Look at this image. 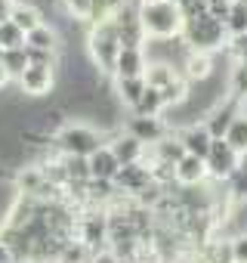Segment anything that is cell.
I'll return each instance as SVG.
<instances>
[{
  "mask_svg": "<svg viewBox=\"0 0 247 263\" xmlns=\"http://www.w3.org/2000/svg\"><path fill=\"white\" fill-rule=\"evenodd\" d=\"M139 22L149 41H167V37H179L186 22L182 13L173 0H139Z\"/></svg>",
  "mask_w": 247,
  "mask_h": 263,
  "instance_id": "1",
  "label": "cell"
},
{
  "mask_svg": "<svg viewBox=\"0 0 247 263\" xmlns=\"http://www.w3.org/2000/svg\"><path fill=\"white\" fill-rule=\"evenodd\" d=\"M102 146H105V137L99 134L93 124H84V121L62 124L56 130V137H53V149L59 155H74V158H90Z\"/></svg>",
  "mask_w": 247,
  "mask_h": 263,
  "instance_id": "2",
  "label": "cell"
},
{
  "mask_svg": "<svg viewBox=\"0 0 247 263\" xmlns=\"http://www.w3.org/2000/svg\"><path fill=\"white\" fill-rule=\"evenodd\" d=\"M87 47H90V59L102 74L114 78V62L120 53V41H117V25L108 19L102 25H93L87 31Z\"/></svg>",
  "mask_w": 247,
  "mask_h": 263,
  "instance_id": "3",
  "label": "cell"
},
{
  "mask_svg": "<svg viewBox=\"0 0 247 263\" xmlns=\"http://www.w3.org/2000/svg\"><path fill=\"white\" fill-rule=\"evenodd\" d=\"M182 41H186V47H189L192 53L213 56L216 50H225L229 34H225V25H222V22H216V19H210V16H201V19H195V22H186Z\"/></svg>",
  "mask_w": 247,
  "mask_h": 263,
  "instance_id": "4",
  "label": "cell"
},
{
  "mask_svg": "<svg viewBox=\"0 0 247 263\" xmlns=\"http://www.w3.org/2000/svg\"><path fill=\"white\" fill-rule=\"evenodd\" d=\"M204 167H207V180L213 183H225L235 171H238V152L225 143V140H213L207 158H204Z\"/></svg>",
  "mask_w": 247,
  "mask_h": 263,
  "instance_id": "5",
  "label": "cell"
},
{
  "mask_svg": "<svg viewBox=\"0 0 247 263\" xmlns=\"http://www.w3.org/2000/svg\"><path fill=\"white\" fill-rule=\"evenodd\" d=\"M152 183H155V180H152V171H149L142 161H136V164H123V167L117 171V177H114L117 192H120V195H133V198H139Z\"/></svg>",
  "mask_w": 247,
  "mask_h": 263,
  "instance_id": "6",
  "label": "cell"
},
{
  "mask_svg": "<svg viewBox=\"0 0 247 263\" xmlns=\"http://www.w3.org/2000/svg\"><path fill=\"white\" fill-rule=\"evenodd\" d=\"M123 134H130L133 140H139L142 146H158L170 130H167V124H164V118H130L127 121V127H123Z\"/></svg>",
  "mask_w": 247,
  "mask_h": 263,
  "instance_id": "7",
  "label": "cell"
},
{
  "mask_svg": "<svg viewBox=\"0 0 247 263\" xmlns=\"http://www.w3.org/2000/svg\"><path fill=\"white\" fill-rule=\"evenodd\" d=\"M53 87H56V71H53V68L28 65V68L22 71V78H19V90H22L25 96H34V99L53 93Z\"/></svg>",
  "mask_w": 247,
  "mask_h": 263,
  "instance_id": "8",
  "label": "cell"
},
{
  "mask_svg": "<svg viewBox=\"0 0 247 263\" xmlns=\"http://www.w3.org/2000/svg\"><path fill=\"white\" fill-rule=\"evenodd\" d=\"M146 53L142 50H127L120 47L117 53V62H114V81H127V78H146Z\"/></svg>",
  "mask_w": 247,
  "mask_h": 263,
  "instance_id": "9",
  "label": "cell"
},
{
  "mask_svg": "<svg viewBox=\"0 0 247 263\" xmlns=\"http://www.w3.org/2000/svg\"><path fill=\"white\" fill-rule=\"evenodd\" d=\"M111 152H114V158H117V164L123 167V164H136V161H142V155H146V146L139 143V140H133L130 134H114L108 143H105Z\"/></svg>",
  "mask_w": 247,
  "mask_h": 263,
  "instance_id": "10",
  "label": "cell"
},
{
  "mask_svg": "<svg viewBox=\"0 0 247 263\" xmlns=\"http://www.w3.org/2000/svg\"><path fill=\"white\" fill-rule=\"evenodd\" d=\"M179 143H182V149H186V155H195V158H207V152H210V146H213V137L204 130V124H192V127H182L179 130Z\"/></svg>",
  "mask_w": 247,
  "mask_h": 263,
  "instance_id": "11",
  "label": "cell"
},
{
  "mask_svg": "<svg viewBox=\"0 0 247 263\" xmlns=\"http://www.w3.org/2000/svg\"><path fill=\"white\" fill-rule=\"evenodd\" d=\"M235 118H238V102H235V99H225L222 105H216V108L204 118V130H207L213 140H222Z\"/></svg>",
  "mask_w": 247,
  "mask_h": 263,
  "instance_id": "12",
  "label": "cell"
},
{
  "mask_svg": "<svg viewBox=\"0 0 247 263\" xmlns=\"http://www.w3.org/2000/svg\"><path fill=\"white\" fill-rule=\"evenodd\" d=\"M87 164H90V180H114L117 171H120V164H117V158H114V152L108 146L96 149L87 158Z\"/></svg>",
  "mask_w": 247,
  "mask_h": 263,
  "instance_id": "13",
  "label": "cell"
},
{
  "mask_svg": "<svg viewBox=\"0 0 247 263\" xmlns=\"http://www.w3.org/2000/svg\"><path fill=\"white\" fill-rule=\"evenodd\" d=\"M204 180H207V167H204L201 158L182 155V158L176 161V183H179V186H201Z\"/></svg>",
  "mask_w": 247,
  "mask_h": 263,
  "instance_id": "14",
  "label": "cell"
},
{
  "mask_svg": "<svg viewBox=\"0 0 247 263\" xmlns=\"http://www.w3.org/2000/svg\"><path fill=\"white\" fill-rule=\"evenodd\" d=\"M182 155H186V149H182V143H179L176 134H167L158 146H152V161H161V164H173L176 167V161Z\"/></svg>",
  "mask_w": 247,
  "mask_h": 263,
  "instance_id": "15",
  "label": "cell"
},
{
  "mask_svg": "<svg viewBox=\"0 0 247 263\" xmlns=\"http://www.w3.org/2000/svg\"><path fill=\"white\" fill-rule=\"evenodd\" d=\"M10 22H13L16 28H22V31L28 34V31H34L37 25H44V16H40V10H37L34 4H13Z\"/></svg>",
  "mask_w": 247,
  "mask_h": 263,
  "instance_id": "16",
  "label": "cell"
},
{
  "mask_svg": "<svg viewBox=\"0 0 247 263\" xmlns=\"http://www.w3.org/2000/svg\"><path fill=\"white\" fill-rule=\"evenodd\" d=\"M25 47L31 50H50V53H59V31L53 25H37L34 31L25 34Z\"/></svg>",
  "mask_w": 247,
  "mask_h": 263,
  "instance_id": "17",
  "label": "cell"
},
{
  "mask_svg": "<svg viewBox=\"0 0 247 263\" xmlns=\"http://www.w3.org/2000/svg\"><path fill=\"white\" fill-rule=\"evenodd\" d=\"M146 78H127V81H114V93H117V102H123L127 108H133L142 93H146Z\"/></svg>",
  "mask_w": 247,
  "mask_h": 263,
  "instance_id": "18",
  "label": "cell"
},
{
  "mask_svg": "<svg viewBox=\"0 0 247 263\" xmlns=\"http://www.w3.org/2000/svg\"><path fill=\"white\" fill-rule=\"evenodd\" d=\"M136 118H161V111H164V99H161V93L155 90V87H146V93H142V99L130 108Z\"/></svg>",
  "mask_w": 247,
  "mask_h": 263,
  "instance_id": "19",
  "label": "cell"
},
{
  "mask_svg": "<svg viewBox=\"0 0 247 263\" xmlns=\"http://www.w3.org/2000/svg\"><path fill=\"white\" fill-rule=\"evenodd\" d=\"M201 260L204 263H232V241L229 238H207Z\"/></svg>",
  "mask_w": 247,
  "mask_h": 263,
  "instance_id": "20",
  "label": "cell"
},
{
  "mask_svg": "<svg viewBox=\"0 0 247 263\" xmlns=\"http://www.w3.org/2000/svg\"><path fill=\"white\" fill-rule=\"evenodd\" d=\"M0 68L7 71V78L19 81L22 71L28 68V56H25V50H4V53H0Z\"/></svg>",
  "mask_w": 247,
  "mask_h": 263,
  "instance_id": "21",
  "label": "cell"
},
{
  "mask_svg": "<svg viewBox=\"0 0 247 263\" xmlns=\"http://www.w3.org/2000/svg\"><path fill=\"white\" fill-rule=\"evenodd\" d=\"M68 183H90V164L87 158H74V155H59Z\"/></svg>",
  "mask_w": 247,
  "mask_h": 263,
  "instance_id": "22",
  "label": "cell"
},
{
  "mask_svg": "<svg viewBox=\"0 0 247 263\" xmlns=\"http://www.w3.org/2000/svg\"><path fill=\"white\" fill-rule=\"evenodd\" d=\"M222 140H225L238 155L247 152V118H244V115H238V118L232 121V127L225 130V137H222Z\"/></svg>",
  "mask_w": 247,
  "mask_h": 263,
  "instance_id": "23",
  "label": "cell"
},
{
  "mask_svg": "<svg viewBox=\"0 0 247 263\" xmlns=\"http://www.w3.org/2000/svg\"><path fill=\"white\" fill-rule=\"evenodd\" d=\"M176 78H182L176 68H170V65H149L146 68V84L149 87H155V90H164L167 84H173Z\"/></svg>",
  "mask_w": 247,
  "mask_h": 263,
  "instance_id": "24",
  "label": "cell"
},
{
  "mask_svg": "<svg viewBox=\"0 0 247 263\" xmlns=\"http://www.w3.org/2000/svg\"><path fill=\"white\" fill-rule=\"evenodd\" d=\"M225 34L229 37H238V34H247V7L244 4H232L229 10V19H225Z\"/></svg>",
  "mask_w": 247,
  "mask_h": 263,
  "instance_id": "25",
  "label": "cell"
},
{
  "mask_svg": "<svg viewBox=\"0 0 247 263\" xmlns=\"http://www.w3.org/2000/svg\"><path fill=\"white\" fill-rule=\"evenodd\" d=\"M4 50H25V31L16 28L13 22L0 25V53Z\"/></svg>",
  "mask_w": 247,
  "mask_h": 263,
  "instance_id": "26",
  "label": "cell"
},
{
  "mask_svg": "<svg viewBox=\"0 0 247 263\" xmlns=\"http://www.w3.org/2000/svg\"><path fill=\"white\" fill-rule=\"evenodd\" d=\"M25 56H28V65H37V68H53L59 65V53H50V50H31L25 47Z\"/></svg>",
  "mask_w": 247,
  "mask_h": 263,
  "instance_id": "27",
  "label": "cell"
},
{
  "mask_svg": "<svg viewBox=\"0 0 247 263\" xmlns=\"http://www.w3.org/2000/svg\"><path fill=\"white\" fill-rule=\"evenodd\" d=\"M229 96H232L235 102L247 99V71H244L241 65H235V68H232V81H229Z\"/></svg>",
  "mask_w": 247,
  "mask_h": 263,
  "instance_id": "28",
  "label": "cell"
},
{
  "mask_svg": "<svg viewBox=\"0 0 247 263\" xmlns=\"http://www.w3.org/2000/svg\"><path fill=\"white\" fill-rule=\"evenodd\" d=\"M179 13H182V22H195L201 16H207V0H179Z\"/></svg>",
  "mask_w": 247,
  "mask_h": 263,
  "instance_id": "29",
  "label": "cell"
},
{
  "mask_svg": "<svg viewBox=\"0 0 247 263\" xmlns=\"http://www.w3.org/2000/svg\"><path fill=\"white\" fill-rule=\"evenodd\" d=\"M229 241H232V263H247V232H235Z\"/></svg>",
  "mask_w": 247,
  "mask_h": 263,
  "instance_id": "30",
  "label": "cell"
},
{
  "mask_svg": "<svg viewBox=\"0 0 247 263\" xmlns=\"http://www.w3.org/2000/svg\"><path fill=\"white\" fill-rule=\"evenodd\" d=\"M225 53L235 59V62H241L244 56H247V34H238V37H229L225 41Z\"/></svg>",
  "mask_w": 247,
  "mask_h": 263,
  "instance_id": "31",
  "label": "cell"
},
{
  "mask_svg": "<svg viewBox=\"0 0 247 263\" xmlns=\"http://www.w3.org/2000/svg\"><path fill=\"white\" fill-rule=\"evenodd\" d=\"M10 13H13V0H0V25L10 22Z\"/></svg>",
  "mask_w": 247,
  "mask_h": 263,
  "instance_id": "32",
  "label": "cell"
},
{
  "mask_svg": "<svg viewBox=\"0 0 247 263\" xmlns=\"http://www.w3.org/2000/svg\"><path fill=\"white\" fill-rule=\"evenodd\" d=\"M93 263H120V260H117L111 251H99V254L93 257Z\"/></svg>",
  "mask_w": 247,
  "mask_h": 263,
  "instance_id": "33",
  "label": "cell"
},
{
  "mask_svg": "<svg viewBox=\"0 0 247 263\" xmlns=\"http://www.w3.org/2000/svg\"><path fill=\"white\" fill-rule=\"evenodd\" d=\"M0 263H16V260H13V254H10V248H7V245H0Z\"/></svg>",
  "mask_w": 247,
  "mask_h": 263,
  "instance_id": "34",
  "label": "cell"
},
{
  "mask_svg": "<svg viewBox=\"0 0 247 263\" xmlns=\"http://www.w3.org/2000/svg\"><path fill=\"white\" fill-rule=\"evenodd\" d=\"M238 171H241V174H247V152H241V155H238Z\"/></svg>",
  "mask_w": 247,
  "mask_h": 263,
  "instance_id": "35",
  "label": "cell"
},
{
  "mask_svg": "<svg viewBox=\"0 0 247 263\" xmlns=\"http://www.w3.org/2000/svg\"><path fill=\"white\" fill-rule=\"evenodd\" d=\"M238 115H244V118H247V99H241V102H238Z\"/></svg>",
  "mask_w": 247,
  "mask_h": 263,
  "instance_id": "36",
  "label": "cell"
},
{
  "mask_svg": "<svg viewBox=\"0 0 247 263\" xmlns=\"http://www.w3.org/2000/svg\"><path fill=\"white\" fill-rule=\"evenodd\" d=\"M7 81H10V78H7V71H4V68H0V87H4Z\"/></svg>",
  "mask_w": 247,
  "mask_h": 263,
  "instance_id": "37",
  "label": "cell"
},
{
  "mask_svg": "<svg viewBox=\"0 0 247 263\" xmlns=\"http://www.w3.org/2000/svg\"><path fill=\"white\" fill-rule=\"evenodd\" d=\"M235 65H241V68H244V71H247V56H244V59H241V62H235Z\"/></svg>",
  "mask_w": 247,
  "mask_h": 263,
  "instance_id": "38",
  "label": "cell"
},
{
  "mask_svg": "<svg viewBox=\"0 0 247 263\" xmlns=\"http://www.w3.org/2000/svg\"><path fill=\"white\" fill-rule=\"evenodd\" d=\"M222 4H235V0H222Z\"/></svg>",
  "mask_w": 247,
  "mask_h": 263,
  "instance_id": "39",
  "label": "cell"
},
{
  "mask_svg": "<svg viewBox=\"0 0 247 263\" xmlns=\"http://www.w3.org/2000/svg\"><path fill=\"white\" fill-rule=\"evenodd\" d=\"M238 4H244V7H247V0H238Z\"/></svg>",
  "mask_w": 247,
  "mask_h": 263,
  "instance_id": "40",
  "label": "cell"
}]
</instances>
